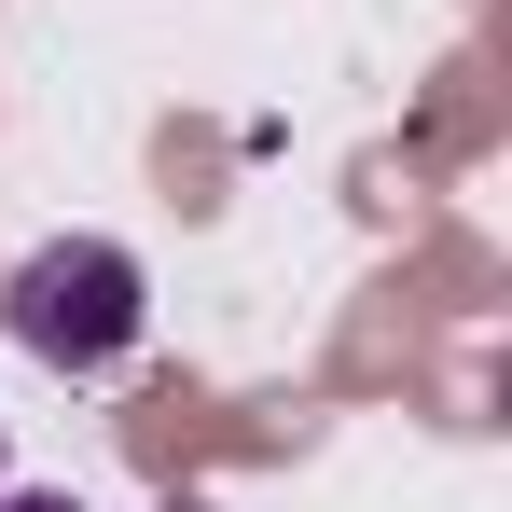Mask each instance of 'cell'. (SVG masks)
I'll return each mask as SVG.
<instances>
[{
	"instance_id": "6da1fadb",
	"label": "cell",
	"mask_w": 512,
	"mask_h": 512,
	"mask_svg": "<svg viewBox=\"0 0 512 512\" xmlns=\"http://www.w3.org/2000/svg\"><path fill=\"white\" fill-rule=\"evenodd\" d=\"M0 319H14V346H28L42 374H111L125 346L153 333V277L111 250V236H42V250L14 263Z\"/></svg>"
},
{
	"instance_id": "7a4b0ae2",
	"label": "cell",
	"mask_w": 512,
	"mask_h": 512,
	"mask_svg": "<svg viewBox=\"0 0 512 512\" xmlns=\"http://www.w3.org/2000/svg\"><path fill=\"white\" fill-rule=\"evenodd\" d=\"M0 512H84L70 485H0Z\"/></svg>"
},
{
	"instance_id": "3957f363",
	"label": "cell",
	"mask_w": 512,
	"mask_h": 512,
	"mask_svg": "<svg viewBox=\"0 0 512 512\" xmlns=\"http://www.w3.org/2000/svg\"><path fill=\"white\" fill-rule=\"evenodd\" d=\"M0 485H14V443H0Z\"/></svg>"
}]
</instances>
